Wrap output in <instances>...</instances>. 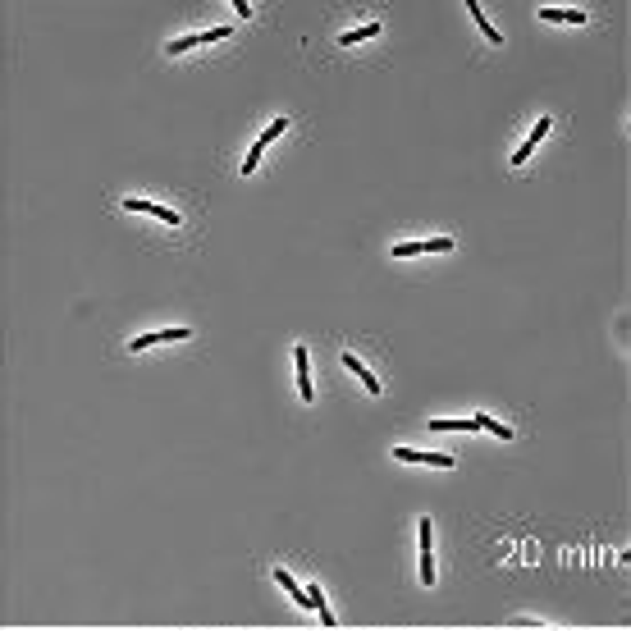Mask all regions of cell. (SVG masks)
Returning <instances> with one entry per match:
<instances>
[{"label":"cell","instance_id":"8","mask_svg":"<svg viewBox=\"0 0 631 631\" xmlns=\"http://www.w3.org/2000/svg\"><path fill=\"white\" fill-rule=\"evenodd\" d=\"M549 114H545V119H536V129H531V138L526 142H521V147H517V156H512V165H521V160H531V151H536L540 147V142H545V133H549Z\"/></svg>","mask_w":631,"mask_h":631},{"label":"cell","instance_id":"2","mask_svg":"<svg viewBox=\"0 0 631 631\" xmlns=\"http://www.w3.org/2000/svg\"><path fill=\"white\" fill-rule=\"evenodd\" d=\"M225 37H229V28H206V33H192V37H174L165 51L179 55V51H192V46H206V42H225Z\"/></svg>","mask_w":631,"mask_h":631},{"label":"cell","instance_id":"12","mask_svg":"<svg viewBox=\"0 0 631 631\" xmlns=\"http://www.w3.org/2000/svg\"><path fill=\"white\" fill-rule=\"evenodd\" d=\"M467 14L476 18V28H480V33H485V37H490V42H503V33H499V28H494V23H490V18H485V14H480V5H476V0H467Z\"/></svg>","mask_w":631,"mask_h":631},{"label":"cell","instance_id":"13","mask_svg":"<svg viewBox=\"0 0 631 631\" xmlns=\"http://www.w3.org/2000/svg\"><path fill=\"white\" fill-rule=\"evenodd\" d=\"M375 33H380V23H362V28H353V33L338 37V46H357V42H366V37H375Z\"/></svg>","mask_w":631,"mask_h":631},{"label":"cell","instance_id":"14","mask_svg":"<svg viewBox=\"0 0 631 631\" xmlns=\"http://www.w3.org/2000/svg\"><path fill=\"white\" fill-rule=\"evenodd\" d=\"M275 581H279V586H284V590H288V595H293V599H297V604H307V590H302V586H297V581H293V577H288V572H284V567H279V572H275ZM307 608H312V604H307Z\"/></svg>","mask_w":631,"mask_h":631},{"label":"cell","instance_id":"4","mask_svg":"<svg viewBox=\"0 0 631 631\" xmlns=\"http://www.w3.org/2000/svg\"><path fill=\"white\" fill-rule=\"evenodd\" d=\"M398 462H425V467H453V453H421V449H394Z\"/></svg>","mask_w":631,"mask_h":631},{"label":"cell","instance_id":"7","mask_svg":"<svg viewBox=\"0 0 631 631\" xmlns=\"http://www.w3.org/2000/svg\"><path fill=\"white\" fill-rule=\"evenodd\" d=\"M453 238H430V242H398L394 256H425V252H449Z\"/></svg>","mask_w":631,"mask_h":631},{"label":"cell","instance_id":"1","mask_svg":"<svg viewBox=\"0 0 631 631\" xmlns=\"http://www.w3.org/2000/svg\"><path fill=\"white\" fill-rule=\"evenodd\" d=\"M284 129H288V119H275V124H270V129L261 133L256 142H252L247 160H242V174H252V170H256V165H261V151H266V147H270V142H275V138H279V133H284Z\"/></svg>","mask_w":631,"mask_h":631},{"label":"cell","instance_id":"9","mask_svg":"<svg viewBox=\"0 0 631 631\" xmlns=\"http://www.w3.org/2000/svg\"><path fill=\"white\" fill-rule=\"evenodd\" d=\"M297 394H302L307 398V403H312V398H316V389H312V366H307V348H297Z\"/></svg>","mask_w":631,"mask_h":631},{"label":"cell","instance_id":"3","mask_svg":"<svg viewBox=\"0 0 631 631\" xmlns=\"http://www.w3.org/2000/svg\"><path fill=\"white\" fill-rule=\"evenodd\" d=\"M421 526V581L425 586H435V553H430V540H435V521L430 517H421L416 521Z\"/></svg>","mask_w":631,"mask_h":631},{"label":"cell","instance_id":"11","mask_svg":"<svg viewBox=\"0 0 631 631\" xmlns=\"http://www.w3.org/2000/svg\"><path fill=\"white\" fill-rule=\"evenodd\" d=\"M343 366H348V371H353V375H357V380H362V384H366V389H371V394H380V380H375V375H371V371H366V366H362V362H357V357H353V353H343Z\"/></svg>","mask_w":631,"mask_h":631},{"label":"cell","instance_id":"5","mask_svg":"<svg viewBox=\"0 0 631 631\" xmlns=\"http://www.w3.org/2000/svg\"><path fill=\"white\" fill-rule=\"evenodd\" d=\"M183 338H188V329L174 325V329H156V334H138L129 348H133V353H142V348H151V343H183Z\"/></svg>","mask_w":631,"mask_h":631},{"label":"cell","instance_id":"10","mask_svg":"<svg viewBox=\"0 0 631 631\" xmlns=\"http://www.w3.org/2000/svg\"><path fill=\"white\" fill-rule=\"evenodd\" d=\"M540 18H545V23H586V14H581V9H553V5L540 9Z\"/></svg>","mask_w":631,"mask_h":631},{"label":"cell","instance_id":"6","mask_svg":"<svg viewBox=\"0 0 631 631\" xmlns=\"http://www.w3.org/2000/svg\"><path fill=\"white\" fill-rule=\"evenodd\" d=\"M124 206H129V211H142V216H156V220H165V225H179V211H170V206H156V201L124 197Z\"/></svg>","mask_w":631,"mask_h":631}]
</instances>
